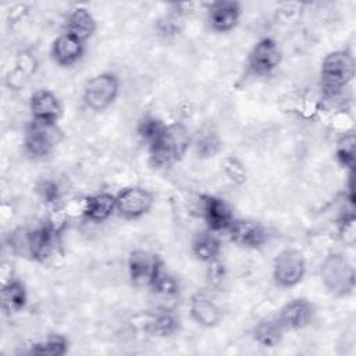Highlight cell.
Wrapping results in <instances>:
<instances>
[{"mask_svg":"<svg viewBox=\"0 0 356 356\" xmlns=\"http://www.w3.org/2000/svg\"><path fill=\"white\" fill-rule=\"evenodd\" d=\"M120 93V78L113 72H102L86 81L82 99L88 108L103 111L108 108Z\"/></svg>","mask_w":356,"mask_h":356,"instance_id":"6","label":"cell"},{"mask_svg":"<svg viewBox=\"0 0 356 356\" xmlns=\"http://www.w3.org/2000/svg\"><path fill=\"white\" fill-rule=\"evenodd\" d=\"M209 28L217 33H228L236 28L242 15V6L234 0H218L207 6Z\"/></svg>","mask_w":356,"mask_h":356,"instance_id":"12","label":"cell"},{"mask_svg":"<svg viewBox=\"0 0 356 356\" xmlns=\"http://www.w3.org/2000/svg\"><path fill=\"white\" fill-rule=\"evenodd\" d=\"M35 191L40 200L51 207H57V203L61 200V191L56 181L53 179H43L36 184Z\"/></svg>","mask_w":356,"mask_h":356,"instance_id":"32","label":"cell"},{"mask_svg":"<svg viewBox=\"0 0 356 356\" xmlns=\"http://www.w3.org/2000/svg\"><path fill=\"white\" fill-rule=\"evenodd\" d=\"M320 278L330 295L345 298L350 295L356 285L355 267L341 252H330L320 264Z\"/></svg>","mask_w":356,"mask_h":356,"instance_id":"3","label":"cell"},{"mask_svg":"<svg viewBox=\"0 0 356 356\" xmlns=\"http://www.w3.org/2000/svg\"><path fill=\"white\" fill-rule=\"evenodd\" d=\"M7 245L15 256L29 259V228L17 227L13 229L8 234Z\"/></svg>","mask_w":356,"mask_h":356,"instance_id":"29","label":"cell"},{"mask_svg":"<svg viewBox=\"0 0 356 356\" xmlns=\"http://www.w3.org/2000/svg\"><path fill=\"white\" fill-rule=\"evenodd\" d=\"M225 274H227L225 266H224V263L220 261V259L207 263L206 277H207V282L210 286H214V288L220 286L225 278Z\"/></svg>","mask_w":356,"mask_h":356,"instance_id":"34","label":"cell"},{"mask_svg":"<svg viewBox=\"0 0 356 356\" xmlns=\"http://www.w3.org/2000/svg\"><path fill=\"white\" fill-rule=\"evenodd\" d=\"M192 146V135L182 122H170L161 135L147 146L149 161L157 170H167L178 164L189 147Z\"/></svg>","mask_w":356,"mask_h":356,"instance_id":"1","label":"cell"},{"mask_svg":"<svg viewBox=\"0 0 356 356\" xmlns=\"http://www.w3.org/2000/svg\"><path fill=\"white\" fill-rule=\"evenodd\" d=\"M86 204H88V196H83V197L70 199L60 207L67 216V218H85Z\"/></svg>","mask_w":356,"mask_h":356,"instance_id":"33","label":"cell"},{"mask_svg":"<svg viewBox=\"0 0 356 356\" xmlns=\"http://www.w3.org/2000/svg\"><path fill=\"white\" fill-rule=\"evenodd\" d=\"M1 309L6 314H14L25 309L28 303V291L22 281L8 278L1 284L0 289Z\"/></svg>","mask_w":356,"mask_h":356,"instance_id":"21","label":"cell"},{"mask_svg":"<svg viewBox=\"0 0 356 356\" xmlns=\"http://www.w3.org/2000/svg\"><path fill=\"white\" fill-rule=\"evenodd\" d=\"M192 320L204 328H214L222 320V310L207 291H196L189 299Z\"/></svg>","mask_w":356,"mask_h":356,"instance_id":"14","label":"cell"},{"mask_svg":"<svg viewBox=\"0 0 356 356\" xmlns=\"http://www.w3.org/2000/svg\"><path fill=\"white\" fill-rule=\"evenodd\" d=\"M85 54V42L64 32L58 35L50 47L51 60L60 67H71L76 64Z\"/></svg>","mask_w":356,"mask_h":356,"instance_id":"16","label":"cell"},{"mask_svg":"<svg viewBox=\"0 0 356 356\" xmlns=\"http://www.w3.org/2000/svg\"><path fill=\"white\" fill-rule=\"evenodd\" d=\"M157 29H159V33L163 35V36H165V38L175 36V35L179 32V28H178V15H174V17H164L163 19L159 21Z\"/></svg>","mask_w":356,"mask_h":356,"instance_id":"36","label":"cell"},{"mask_svg":"<svg viewBox=\"0 0 356 356\" xmlns=\"http://www.w3.org/2000/svg\"><path fill=\"white\" fill-rule=\"evenodd\" d=\"M64 29H65L64 32L86 43V40H89L95 35L97 29V24L93 14L86 7L78 6L68 13L65 18Z\"/></svg>","mask_w":356,"mask_h":356,"instance_id":"19","label":"cell"},{"mask_svg":"<svg viewBox=\"0 0 356 356\" xmlns=\"http://www.w3.org/2000/svg\"><path fill=\"white\" fill-rule=\"evenodd\" d=\"M181 321L177 313L170 306H160L149 313L145 328L150 335L159 338H168L179 331Z\"/></svg>","mask_w":356,"mask_h":356,"instance_id":"18","label":"cell"},{"mask_svg":"<svg viewBox=\"0 0 356 356\" xmlns=\"http://www.w3.org/2000/svg\"><path fill=\"white\" fill-rule=\"evenodd\" d=\"M192 146L197 157L213 159L221 152L222 140L214 128L203 127L192 138Z\"/></svg>","mask_w":356,"mask_h":356,"instance_id":"24","label":"cell"},{"mask_svg":"<svg viewBox=\"0 0 356 356\" xmlns=\"http://www.w3.org/2000/svg\"><path fill=\"white\" fill-rule=\"evenodd\" d=\"M200 210L207 229L216 234L227 232L235 218L229 204L214 195H200Z\"/></svg>","mask_w":356,"mask_h":356,"instance_id":"13","label":"cell"},{"mask_svg":"<svg viewBox=\"0 0 356 356\" xmlns=\"http://www.w3.org/2000/svg\"><path fill=\"white\" fill-rule=\"evenodd\" d=\"M282 61V51L273 38H261L250 49L246 65L250 74L267 76L273 74Z\"/></svg>","mask_w":356,"mask_h":356,"instance_id":"9","label":"cell"},{"mask_svg":"<svg viewBox=\"0 0 356 356\" xmlns=\"http://www.w3.org/2000/svg\"><path fill=\"white\" fill-rule=\"evenodd\" d=\"M32 118L58 122L63 115V104L58 96L49 89L35 90L29 97Z\"/></svg>","mask_w":356,"mask_h":356,"instance_id":"17","label":"cell"},{"mask_svg":"<svg viewBox=\"0 0 356 356\" xmlns=\"http://www.w3.org/2000/svg\"><path fill=\"white\" fill-rule=\"evenodd\" d=\"M314 314L316 306L307 298L299 296L284 303L277 317L285 331H298L310 325Z\"/></svg>","mask_w":356,"mask_h":356,"instance_id":"11","label":"cell"},{"mask_svg":"<svg viewBox=\"0 0 356 356\" xmlns=\"http://www.w3.org/2000/svg\"><path fill=\"white\" fill-rule=\"evenodd\" d=\"M58 235L47 222L29 229V260L47 263L56 253Z\"/></svg>","mask_w":356,"mask_h":356,"instance_id":"15","label":"cell"},{"mask_svg":"<svg viewBox=\"0 0 356 356\" xmlns=\"http://www.w3.org/2000/svg\"><path fill=\"white\" fill-rule=\"evenodd\" d=\"M307 263L302 250L285 248L273 260V280L280 288H293L306 275Z\"/></svg>","mask_w":356,"mask_h":356,"instance_id":"5","label":"cell"},{"mask_svg":"<svg viewBox=\"0 0 356 356\" xmlns=\"http://www.w3.org/2000/svg\"><path fill=\"white\" fill-rule=\"evenodd\" d=\"M284 332L285 330L281 325L277 314H273L260 318L254 324L252 330V337L254 342L263 348H275L282 341Z\"/></svg>","mask_w":356,"mask_h":356,"instance_id":"22","label":"cell"},{"mask_svg":"<svg viewBox=\"0 0 356 356\" xmlns=\"http://www.w3.org/2000/svg\"><path fill=\"white\" fill-rule=\"evenodd\" d=\"M231 242L243 249H260L268 242V229L256 220L234 218L227 231Z\"/></svg>","mask_w":356,"mask_h":356,"instance_id":"10","label":"cell"},{"mask_svg":"<svg viewBox=\"0 0 356 356\" xmlns=\"http://www.w3.org/2000/svg\"><path fill=\"white\" fill-rule=\"evenodd\" d=\"M221 167H222V172L231 182L236 185H243L246 182L248 171L245 164L238 157L225 156L221 161Z\"/></svg>","mask_w":356,"mask_h":356,"instance_id":"30","label":"cell"},{"mask_svg":"<svg viewBox=\"0 0 356 356\" xmlns=\"http://www.w3.org/2000/svg\"><path fill=\"white\" fill-rule=\"evenodd\" d=\"M165 122L152 114H146L140 117L136 122V135L142 142H145L147 146H150L164 131Z\"/></svg>","mask_w":356,"mask_h":356,"instance_id":"28","label":"cell"},{"mask_svg":"<svg viewBox=\"0 0 356 356\" xmlns=\"http://www.w3.org/2000/svg\"><path fill=\"white\" fill-rule=\"evenodd\" d=\"M63 136L57 122L31 118L24 132V149L31 159L40 160L54 152Z\"/></svg>","mask_w":356,"mask_h":356,"instance_id":"4","label":"cell"},{"mask_svg":"<svg viewBox=\"0 0 356 356\" xmlns=\"http://www.w3.org/2000/svg\"><path fill=\"white\" fill-rule=\"evenodd\" d=\"M350 125H352V118H350V115L348 113L339 111V113L334 114V117H332V127L339 129L341 134L352 131Z\"/></svg>","mask_w":356,"mask_h":356,"instance_id":"37","label":"cell"},{"mask_svg":"<svg viewBox=\"0 0 356 356\" xmlns=\"http://www.w3.org/2000/svg\"><path fill=\"white\" fill-rule=\"evenodd\" d=\"M150 289L156 296H159L160 299L167 300V302H174L181 296L179 280L175 275H172L171 273L164 271V268L161 270V273L159 274V277L156 278V281L153 282Z\"/></svg>","mask_w":356,"mask_h":356,"instance_id":"27","label":"cell"},{"mask_svg":"<svg viewBox=\"0 0 356 356\" xmlns=\"http://www.w3.org/2000/svg\"><path fill=\"white\" fill-rule=\"evenodd\" d=\"M129 282L136 288H150L163 270L161 259L147 250L135 249L127 261Z\"/></svg>","mask_w":356,"mask_h":356,"instance_id":"7","label":"cell"},{"mask_svg":"<svg viewBox=\"0 0 356 356\" xmlns=\"http://www.w3.org/2000/svg\"><path fill=\"white\" fill-rule=\"evenodd\" d=\"M222 250L218 234L206 229L197 232L191 242V252L193 257L202 263H210L220 259Z\"/></svg>","mask_w":356,"mask_h":356,"instance_id":"20","label":"cell"},{"mask_svg":"<svg viewBox=\"0 0 356 356\" xmlns=\"http://www.w3.org/2000/svg\"><path fill=\"white\" fill-rule=\"evenodd\" d=\"M36 70V60L35 57L28 51H19L17 54L15 61V71L19 72L22 76L32 75Z\"/></svg>","mask_w":356,"mask_h":356,"instance_id":"35","label":"cell"},{"mask_svg":"<svg viewBox=\"0 0 356 356\" xmlns=\"http://www.w3.org/2000/svg\"><path fill=\"white\" fill-rule=\"evenodd\" d=\"M153 203V193L142 186H125L115 193V211L125 220H138L146 216Z\"/></svg>","mask_w":356,"mask_h":356,"instance_id":"8","label":"cell"},{"mask_svg":"<svg viewBox=\"0 0 356 356\" xmlns=\"http://www.w3.org/2000/svg\"><path fill=\"white\" fill-rule=\"evenodd\" d=\"M355 150H356V134L355 131H348L341 134L335 142V160L337 163L348 170L353 171L355 167Z\"/></svg>","mask_w":356,"mask_h":356,"instance_id":"26","label":"cell"},{"mask_svg":"<svg viewBox=\"0 0 356 356\" xmlns=\"http://www.w3.org/2000/svg\"><path fill=\"white\" fill-rule=\"evenodd\" d=\"M337 225H338V235L341 241L348 246H353L356 239V217H355L353 209L343 211L339 216Z\"/></svg>","mask_w":356,"mask_h":356,"instance_id":"31","label":"cell"},{"mask_svg":"<svg viewBox=\"0 0 356 356\" xmlns=\"http://www.w3.org/2000/svg\"><path fill=\"white\" fill-rule=\"evenodd\" d=\"M355 57L348 50H334L325 54L320 67V89L327 100L339 97L353 81Z\"/></svg>","mask_w":356,"mask_h":356,"instance_id":"2","label":"cell"},{"mask_svg":"<svg viewBox=\"0 0 356 356\" xmlns=\"http://www.w3.org/2000/svg\"><path fill=\"white\" fill-rule=\"evenodd\" d=\"M115 211V195L110 192H99L88 196L85 218L93 222H103Z\"/></svg>","mask_w":356,"mask_h":356,"instance_id":"23","label":"cell"},{"mask_svg":"<svg viewBox=\"0 0 356 356\" xmlns=\"http://www.w3.org/2000/svg\"><path fill=\"white\" fill-rule=\"evenodd\" d=\"M70 350V341L63 334H49L31 345L29 353L40 356H64Z\"/></svg>","mask_w":356,"mask_h":356,"instance_id":"25","label":"cell"}]
</instances>
